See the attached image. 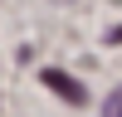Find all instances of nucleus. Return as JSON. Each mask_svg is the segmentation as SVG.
Returning <instances> with one entry per match:
<instances>
[{
	"label": "nucleus",
	"instance_id": "obj_1",
	"mask_svg": "<svg viewBox=\"0 0 122 117\" xmlns=\"http://www.w3.org/2000/svg\"><path fill=\"white\" fill-rule=\"evenodd\" d=\"M44 83L54 88V93H64L68 102H88V93H83V83H73L68 73H59V68H44Z\"/></svg>",
	"mask_w": 122,
	"mask_h": 117
},
{
	"label": "nucleus",
	"instance_id": "obj_2",
	"mask_svg": "<svg viewBox=\"0 0 122 117\" xmlns=\"http://www.w3.org/2000/svg\"><path fill=\"white\" fill-rule=\"evenodd\" d=\"M103 117H122V88H112L103 98Z\"/></svg>",
	"mask_w": 122,
	"mask_h": 117
},
{
	"label": "nucleus",
	"instance_id": "obj_3",
	"mask_svg": "<svg viewBox=\"0 0 122 117\" xmlns=\"http://www.w3.org/2000/svg\"><path fill=\"white\" fill-rule=\"evenodd\" d=\"M107 39H112V44H122V29H117V34H107Z\"/></svg>",
	"mask_w": 122,
	"mask_h": 117
}]
</instances>
